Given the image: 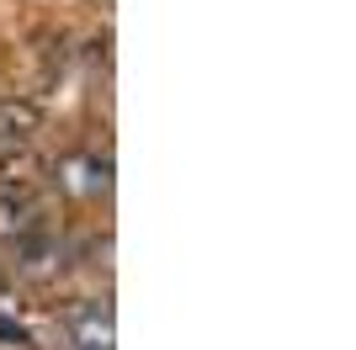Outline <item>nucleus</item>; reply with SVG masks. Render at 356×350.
<instances>
[{
	"instance_id": "7ed1b4c3",
	"label": "nucleus",
	"mask_w": 356,
	"mask_h": 350,
	"mask_svg": "<svg viewBox=\"0 0 356 350\" xmlns=\"http://www.w3.org/2000/svg\"><path fill=\"white\" fill-rule=\"evenodd\" d=\"M38 154L27 138H0V181H32Z\"/></svg>"
},
{
	"instance_id": "f257e3e1",
	"label": "nucleus",
	"mask_w": 356,
	"mask_h": 350,
	"mask_svg": "<svg viewBox=\"0 0 356 350\" xmlns=\"http://www.w3.org/2000/svg\"><path fill=\"white\" fill-rule=\"evenodd\" d=\"M43 233V202L27 191V181H0V239H32Z\"/></svg>"
},
{
	"instance_id": "20e7f679",
	"label": "nucleus",
	"mask_w": 356,
	"mask_h": 350,
	"mask_svg": "<svg viewBox=\"0 0 356 350\" xmlns=\"http://www.w3.org/2000/svg\"><path fill=\"white\" fill-rule=\"evenodd\" d=\"M43 128V112L32 101H0V138H32Z\"/></svg>"
},
{
	"instance_id": "f03ea898",
	"label": "nucleus",
	"mask_w": 356,
	"mask_h": 350,
	"mask_svg": "<svg viewBox=\"0 0 356 350\" xmlns=\"http://www.w3.org/2000/svg\"><path fill=\"white\" fill-rule=\"evenodd\" d=\"M64 335L74 350H112V308L106 303H80L64 313Z\"/></svg>"
}]
</instances>
